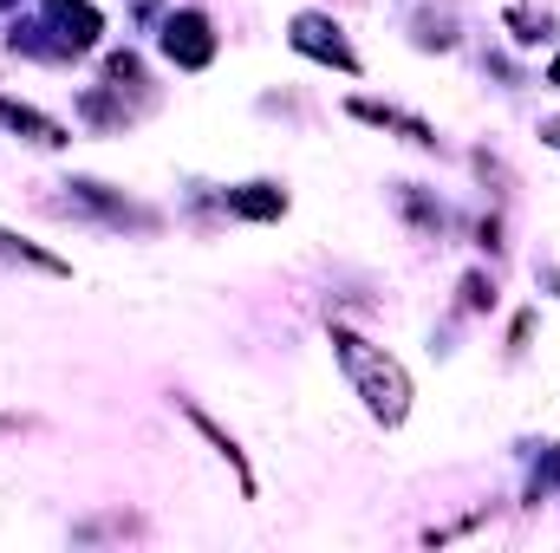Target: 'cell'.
I'll return each mask as SVG.
<instances>
[{
    "label": "cell",
    "instance_id": "cell-4",
    "mask_svg": "<svg viewBox=\"0 0 560 553\" xmlns=\"http://www.w3.org/2000/svg\"><path fill=\"white\" fill-rule=\"evenodd\" d=\"M0 125L20 143H33V150H66V143H72L66 125H52L46 111H33V105H20V98H0Z\"/></svg>",
    "mask_w": 560,
    "mask_h": 553
},
{
    "label": "cell",
    "instance_id": "cell-12",
    "mask_svg": "<svg viewBox=\"0 0 560 553\" xmlns=\"http://www.w3.org/2000/svg\"><path fill=\"white\" fill-rule=\"evenodd\" d=\"M548 85H560V59H555V66H548Z\"/></svg>",
    "mask_w": 560,
    "mask_h": 553
},
{
    "label": "cell",
    "instance_id": "cell-3",
    "mask_svg": "<svg viewBox=\"0 0 560 553\" xmlns=\"http://www.w3.org/2000/svg\"><path fill=\"white\" fill-rule=\"evenodd\" d=\"M293 52H306V59H319V66H339V72H359V59H352V46L339 39V26L326 20V13H293Z\"/></svg>",
    "mask_w": 560,
    "mask_h": 553
},
{
    "label": "cell",
    "instance_id": "cell-2",
    "mask_svg": "<svg viewBox=\"0 0 560 553\" xmlns=\"http://www.w3.org/2000/svg\"><path fill=\"white\" fill-rule=\"evenodd\" d=\"M163 52H170L183 72H202V66L215 59V33H209V20H202L196 7L170 13V26H163Z\"/></svg>",
    "mask_w": 560,
    "mask_h": 553
},
{
    "label": "cell",
    "instance_id": "cell-9",
    "mask_svg": "<svg viewBox=\"0 0 560 553\" xmlns=\"http://www.w3.org/2000/svg\"><path fill=\"white\" fill-rule=\"evenodd\" d=\"M0 255H7V261H26V268H39V274H66V261H59V255L26 248V242H20V235H7V228H0Z\"/></svg>",
    "mask_w": 560,
    "mask_h": 553
},
{
    "label": "cell",
    "instance_id": "cell-11",
    "mask_svg": "<svg viewBox=\"0 0 560 553\" xmlns=\"http://www.w3.org/2000/svg\"><path fill=\"white\" fill-rule=\"evenodd\" d=\"M541 138H548V143H555V150H560V125H541Z\"/></svg>",
    "mask_w": 560,
    "mask_h": 553
},
{
    "label": "cell",
    "instance_id": "cell-6",
    "mask_svg": "<svg viewBox=\"0 0 560 553\" xmlns=\"http://www.w3.org/2000/svg\"><path fill=\"white\" fill-rule=\"evenodd\" d=\"M52 20L66 26V46H72V52H85V46L98 39V13H92L85 0H52Z\"/></svg>",
    "mask_w": 560,
    "mask_h": 553
},
{
    "label": "cell",
    "instance_id": "cell-8",
    "mask_svg": "<svg viewBox=\"0 0 560 553\" xmlns=\"http://www.w3.org/2000/svg\"><path fill=\"white\" fill-rule=\"evenodd\" d=\"M189 423H196V430H202V436H209V443H215V449L229 456V469H235V482H242V495H255V475H248V462H242V449H235V436H222V423H215V416H202V411H189Z\"/></svg>",
    "mask_w": 560,
    "mask_h": 553
},
{
    "label": "cell",
    "instance_id": "cell-7",
    "mask_svg": "<svg viewBox=\"0 0 560 553\" xmlns=\"http://www.w3.org/2000/svg\"><path fill=\"white\" fill-rule=\"evenodd\" d=\"M352 118H365V125H378V131H405L411 143H436V131L423 125V118H405V111H392V105H352Z\"/></svg>",
    "mask_w": 560,
    "mask_h": 553
},
{
    "label": "cell",
    "instance_id": "cell-1",
    "mask_svg": "<svg viewBox=\"0 0 560 553\" xmlns=\"http://www.w3.org/2000/svg\"><path fill=\"white\" fill-rule=\"evenodd\" d=\"M332 352H339V365H346V378L359 385V398H365V411L378 416L385 430L411 416V378H405V365H398V358H392L385 345H372V339H359V332H346V326H332Z\"/></svg>",
    "mask_w": 560,
    "mask_h": 553
},
{
    "label": "cell",
    "instance_id": "cell-10",
    "mask_svg": "<svg viewBox=\"0 0 560 553\" xmlns=\"http://www.w3.org/2000/svg\"><path fill=\"white\" fill-rule=\"evenodd\" d=\"M463 306H469V313H482V306H495V286H489L482 274H469V280H463Z\"/></svg>",
    "mask_w": 560,
    "mask_h": 553
},
{
    "label": "cell",
    "instance_id": "cell-5",
    "mask_svg": "<svg viewBox=\"0 0 560 553\" xmlns=\"http://www.w3.org/2000/svg\"><path fill=\"white\" fill-rule=\"evenodd\" d=\"M229 215H242V222H280L287 215V189L280 183H242V189H229Z\"/></svg>",
    "mask_w": 560,
    "mask_h": 553
}]
</instances>
